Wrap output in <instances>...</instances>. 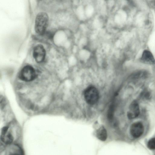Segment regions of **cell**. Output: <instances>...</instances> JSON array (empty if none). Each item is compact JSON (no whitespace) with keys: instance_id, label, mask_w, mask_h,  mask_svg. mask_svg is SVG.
I'll use <instances>...</instances> for the list:
<instances>
[{"instance_id":"cell-4","label":"cell","mask_w":155,"mask_h":155,"mask_svg":"<svg viewBox=\"0 0 155 155\" xmlns=\"http://www.w3.org/2000/svg\"><path fill=\"white\" fill-rule=\"evenodd\" d=\"M144 127L143 124L140 122L133 123L130 128V133L131 135L135 138L140 137L143 134Z\"/></svg>"},{"instance_id":"cell-1","label":"cell","mask_w":155,"mask_h":155,"mask_svg":"<svg viewBox=\"0 0 155 155\" xmlns=\"http://www.w3.org/2000/svg\"><path fill=\"white\" fill-rule=\"evenodd\" d=\"M48 15L45 12H41L37 15L35 22V30L38 34L43 35L45 32L48 23Z\"/></svg>"},{"instance_id":"cell-6","label":"cell","mask_w":155,"mask_h":155,"mask_svg":"<svg viewBox=\"0 0 155 155\" xmlns=\"http://www.w3.org/2000/svg\"><path fill=\"white\" fill-rule=\"evenodd\" d=\"M140 110L137 103L134 101L130 104L127 115L129 119H133L137 117L139 115Z\"/></svg>"},{"instance_id":"cell-7","label":"cell","mask_w":155,"mask_h":155,"mask_svg":"<svg viewBox=\"0 0 155 155\" xmlns=\"http://www.w3.org/2000/svg\"><path fill=\"white\" fill-rule=\"evenodd\" d=\"M8 127H4L2 129L1 136V139L2 141L6 144H11L13 140V137L8 132Z\"/></svg>"},{"instance_id":"cell-5","label":"cell","mask_w":155,"mask_h":155,"mask_svg":"<svg viewBox=\"0 0 155 155\" xmlns=\"http://www.w3.org/2000/svg\"><path fill=\"white\" fill-rule=\"evenodd\" d=\"M46 52L43 46L41 45H38L34 48L33 51V57L36 62L41 63L45 59Z\"/></svg>"},{"instance_id":"cell-2","label":"cell","mask_w":155,"mask_h":155,"mask_svg":"<svg viewBox=\"0 0 155 155\" xmlns=\"http://www.w3.org/2000/svg\"><path fill=\"white\" fill-rule=\"evenodd\" d=\"M84 95L86 102L91 105L95 104L99 98L97 90L93 86H90L87 87L84 91Z\"/></svg>"},{"instance_id":"cell-9","label":"cell","mask_w":155,"mask_h":155,"mask_svg":"<svg viewBox=\"0 0 155 155\" xmlns=\"http://www.w3.org/2000/svg\"><path fill=\"white\" fill-rule=\"evenodd\" d=\"M96 134L97 137L99 140L102 141H105L107 137V131L103 126L100 127L97 130Z\"/></svg>"},{"instance_id":"cell-8","label":"cell","mask_w":155,"mask_h":155,"mask_svg":"<svg viewBox=\"0 0 155 155\" xmlns=\"http://www.w3.org/2000/svg\"><path fill=\"white\" fill-rule=\"evenodd\" d=\"M140 59L141 61L145 64H155V60L152 54L147 50L143 51Z\"/></svg>"},{"instance_id":"cell-3","label":"cell","mask_w":155,"mask_h":155,"mask_svg":"<svg viewBox=\"0 0 155 155\" xmlns=\"http://www.w3.org/2000/svg\"><path fill=\"white\" fill-rule=\"evenodd\" d=\"M36 74L34 68L29 65L24 67L21 71L19 75L20 79L25 81H30L35 78Z\"/></svg>"},{"instance_id":"cell-10","label":"cell","mask_w":155,"mask_h":155,"mask_svg":"<svg viewBox=\"0 0 155 155\" xmlns=\"http://www.w3.org/2000/svg\"><path fill=\"white\" fill-rule=\"evenodd\" d=\"M147 147L150 150H155V137L150 139L147 143Z\"/></svg>"}]
</instances>
